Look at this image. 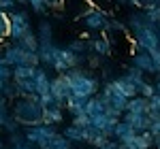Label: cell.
I'll return each instance as SVG.
<instances>
[{"label": "cell", "mask_w": 160, "mask_h": 149, "mask_svg": "<svg viewBox=\"0 0 160 149\" xmlns=\"http://www.w3.org/2000/svg\"><path fill=\"white\" fill-rule=\"evenodd\" d=\"M11 111H13V117L19 122L22 128L43 124V111H45V107L38 102L37 96H19V98H15Z\"/></svg>", "instance_id": "1"}, {"label": "cell", "mask_w": 160, "mask_h": 149, "mask_svg": "<svg viewBox=\"0 0 160 149\" xmlns=\"http://www.w3.org/2000/svg\"><path fill=\"white\" fill-rule=\"evenodd\" d=\"M64 77L68 79L71 83V89H73L75 96H81V98H92L100 92V83H98V77L92 74L90 70H83L81 66L77 68H71L66 70Z\"/></svg>", "instance_id": "2"}, {"label": "cell", "mask_w": 160, "mask_h": 149, "mask_svg": "<svg viewBox=\"0 0 160 149\" xmlns=\"http://www.w3.org/2000/svg\"><path fill=\"white\" fill-rule=\"evenodd\" d=\"M2 58L11 66H22V64H30V66H41V58L38 51H30L26 49L19 41H13L11 45L2 47Z\"/></svg>", "instance_id": "3"}, {"label": "cell", "mask_w": 160, "mask_h": 149, "mask_svg": "<svg viewBox=\"0 0 160 149\" xmlns=\"http://www.w3.org/2000/svg\"><path fill=\"white\" fill-rule=\"evenodd\" d=\"M86 60H88L86 55L75 53L68 45H64V47L58 45V49H56V58H53V68H51V70H56L58 74H64L66 70H71V68H77V66L86 64Z\"/></svg>", "instance_id": "4"}, {"label": "cell", "mask_w": 160, "mask_h": 149, "mask_svg": "<svg viewBox=\"0 0 160 149\" xmlns=\"http://www.w3.org/2000/svg\"><path fill=\"white\" fill-rule=\"evenodd\" d=\"M109 22H111L109 13L98 9V7H90L79 15V24L86 30H92V32H107Z\"/></svg>", "instance_id": "5"}, {"label": "cell", "mask_w": 160, "mask_h": 149, "mask_svg": "<svg viewBox=\"0 0 160 149\" xmlns=\"http://www.w3.org/2000/svg\"><path fill=\"white\" fill-rule=\"evenodd\" d=\"M100 94H102V98L107 102V109H109V115L113 117H120L122 119L124 111H126V104H128V98L122 96L115 87L111 85V81L105 83V87H100Z\"/></svg>", "instance_id": "6"}, {"label": "cell", "mask_w": 160, "mask_h": 149, "mask_svg": "<svg viewBox=\"0 0 160 149\" xmlns=\"http://www.w3.org/2000/svg\"><path fill=\"white\" fill-rule=\"evenodd\" d=\"M9 19H11V36H9L11 41H22L28 32H32L30 15H28V11H24L22 7L13 9V11L9 13Z\"/></svg>", "instance_id": "7"}, {"label": "cell", "mask_w": 160, "mask_h": 149, "mask_svg": "<svg viewBox=\"0 0 160 149\" xmlns=\"http://www.w3.org/2000/svg\"><path fill=\"white\" fill-rule=\"evenodd\" d=\"M132 43H135V51H154L156 47H160L158 30L154 28H143L132 34Z\"/></svg>", "instance_id": "8"}, {"label": "cell", "mask_w": 160, "mask_h": 149, "mask_svg": "<svg viewBox=\"0 0 160 149\" xmlns=\"http://www.w3.org/2000/svg\"><path fill=\"white\" fill-rule=\"evenodd\" d=\"M58 132H60L58 126H49V124H38V126H28V128H24L26 141L32 143V145H41L43 141H47L49 137L58 134Z\"/></svg>", "instance_id": "9"}, {"label": "cell", "mask_w": 160, "mask_h": 149, "mask_svg": "<svg viewBox=\"0 0 160 149\" xmlns=\"http://www.w3.org/2000/svg\"><path fill=\"white\" fill-rule=\"evenodd\" d=\"M49 92H51V96L56 98V102H58V104H62V107H66V100L73 96L71 83H68V79H66L64 74H58V77H53V79H51Z\"/></svg>", "instance_id": "10"}, {"label": "cell", "mask_w": 160, "mask_h": 149, "mask_svg": "<svg viewBox=\"0 0 160 149\" xmlns=\"http://www.w3.org/2000/svg\"><path fill=\"white\" fill-rule=\"evenodd\" d=\"M120 122V117H113L109 113H102V115H96V117H92V126L100 130L102 134H107L109 138H113V132H115V126Z\"/></svg>", "instance_id": "11"}, {"label": "cell", "mask_w": 160, "mask_h": 149, "mask_svg": "<svg viewBox=\"0 0 160 149\" xmlns=\"http://www.w3.org/2000/svg\"><path fill=\"white\" fill-rule=\"evenodd\" d=\"M126 149H152L154 147V134L152 132H137L130 138H126L122 143Z\"/></svg>", "instance_id": "12"}, {"label": "cell", "mask_w": 160, "mask_h": 149, "mask_svg": "<svg viewBox=\"0 0 160 149\" xmlns=\"http://www.w3.org/2000/svg\"><path fill=\"white\" fill-rule=\"evenodd\" d=\"M122 119H126V122L132 126L137 132H148L149 126H152L149 113H130V111H124Z\"/></svg>", "instance_id": "13"}, {"label": "cell", "mask_w": 160, "mask_h": 149, "mask_svg": "<svg viewBox=\"0 0 160 149\" xmlns=\"http://www.w3.org/2000/svg\"><path fill=\"white\" fill-rule=\"evenodd\" d=\"M130 64L137 66L139 70H143L145 74H156V66H154V60H152V53L149 51H135Z\"/></svg>", "instance_id": "14"}, {"label": "cell", "mask_w": 160, "mask_h": 149, "mask_svg": "<svg viewBox=\"0 0 160 149\" xmlns=\"http://www.w3.org/2000/svg\"><path fill=\"white\" fill-rule=\"evenodd\" d=\"M111 85L115 87L122 96H126V98H135V96H139V87L126 77V74H122V77H115V79H111Z\"/></svg>", "instance_id": "15"}, {"label": "cell", "mask_w": 160, "mask_h": 149, "mask_svg": "<svg viewBox=\"0 0 160 149\" xmlns=\"http://www.w3.org/2000/svg\"><path fill=\"white\" fill-rule=\"evenodd\" d=\"M64 111H66V107H62V104L45 107V111H43V124L60 126L62 122H64Z\"/></svg>", "instance_id": "16"}, {"label": "cell", "mask_w": 160, "mask_h": 149, "mask_svg": "<svg viewBox=\"0 0 160 149\" xmlns=\"http://www.w3.org/2000/svg\"><path fill=\"white\" fill-rule=\"evenodd\" d=\"M56 43H38V58H41V66L45 68H53V58H56Z\"/></svg>", "instance_id": "17"}, {"label": "cell", "mask_w": 160, "mask_h": 149, "mask_svg": "<svg viewBox=\"0 0 160 149\" xmlns=\"http://www.w3.org/2000/svg\"><path fill=\"white\" fill-rule=\"evenodd\" d=\"M86 113L90 117H96V115H102V113H109L107 109V102L102 98V94H96V96H92V98H88V104H86Z\"/></svg>", "instance_id": "18"}, {"label": "cell", "mask_w": 160, "mask_h": 149, "mask_svg": "<svg viewBox=\"0 0 160 149\" xmlns=\"http://www.w3.org/2000/svg\"><path fill=\"white\" fill-rule=\"evenodd\" d=\"M38 147H41V149H73V143L64 137L62 132H58V134L49 137L47 141H43Z\"/></svg>", "instance_id": "19"}, {"label": "cell", "mask_w": 160, "mask_h": 149, "mask_svg": "<svg viewBox=\"0 0 160 149\" xmlns=\"http://www.w3.org/2000/svg\"><path fill=\"white\" fill-rule=\"evenodd\" d=\"M128 30L135 34V32H139V30H143V28H148V19H145V11L143 9H137V11H132L130 15H128Z\"/></svg>", "instance_id": "20"}, {"label": "cell", "mask_w": 160, "mask_h": 149, "mask_svg": "<svg viewBox=\"0 0 160 149\" xmlns=\"http://www.w3.org/2000/svg\"><path fill=\"white\" fill-rule=\"evenodd\" d=\"M34 32L38 36V43H53V24L49 19H41Z\"/></svg>", "instance_id": "21"}, {"label": "cell", "mask_w": 160, "mask_h": 149, "mask_svg": "<svg viewBox=\"0 0 160 149\" xmlns=\"http://www.w3.org/2000/svg\"><path fill=\"white\" fill-rule=\"evenodd\" d=\"M64 137L68 138L73 145H81V143H86V137H83V128H79V126H75V124H71V126H64L60 130Z\"/></svg>", "instance_id": "22"}, {"label": "cell", "mask_w": 160, "mask_h": 149, "mask_svg": "<svg viewBox=\"0 0 160 149\" xmlns=\"http://www.w3.org/2000/svg\"><path fill=\"white\" fill-rule=\"evenodd\" d=\"M107 34V32H105ZM98 36V38H92V53H98L102 58H107L111 53V38L109 36Z\"/></svg>", "instance_id": "23"}, {"label": "cell", "mask_w": 160, "mask_h": 149, "mask_svg": "<svg viewBox=\"0 0 160 149\" xmlns=\"http://www.w3.org/2000/svg\"><path fill=\"white\" fill-rule=\"evenodd\" d=\"M86 104H88V98H81V96H71V98L66 100V111L71 113V117L75 115H81V113H86Z\"/></svg>", "instance_id": "24"}, {"label": "cell", "mask_w": 160, "mask_h": 149, "mask_svg": "<svg viewBox=\"0 0 160 149\" xmlns=\"http://www.w3.org/2000/svg\"><path fill=\"white\" fill-rule=\"evenodd\" d=\"M126 111L130 113H149V98L145 96H135V98L128 100V104H126Z\"/></svg>", "instance_id": "25"}, {"label": "cell", "mask_w": 160, "mask_h": 149, "mask_svg": "<svg viewBox=\"0 0 160 149\" xmlns=\"http://www.w3.org/2000/svg\"><path fill=\"white\" fill-rule=\"evenodd\" d=\"M132 134H137V130H135L130 124H128L126 119H120V122H118V126H115L113 138H115V141H120V143H124L126 138H130Z\"/></svg>", "instance_id": "26"}, {"label": "cell", "mask_w": 160, "mask_h": 149, "mask_svg": "<svg viewBox=\"0 0 160 149\" xmlns=\"http://www.w3.org/2000/svg\"><path fill=\"white\" fill-rule=\"evenodd\" d=\"M68 47L75 51V53H79V55H90L92 53V38H75V41H71L68 43Z\"/></svg>", "instance_id": "27"}, {"label": "cell", "mask_w": 160, "mask_h": 149, "mask_svg": "<svg viewBox=\"0 0 160 149\" xmlns=\"http://www.w3.org/2000/svg\"><path fill=\"white\" fill-rule=\"evenodd\" d=\"M9 81H13V66L0 55V94H2V89Z\"/></svg>", "instance_id": "28"}, {"label": "cell", "mask_w": 160, "mask_h": 149, "mask_svg": "<svg viewBox=\"0 0 160 149\" xmlns=\"http://www.w3.org/2000/svg\"><path fill=\"white\" fill-rule=\"evenodd\" d=\"M11 36V19H9V13L0 11V47L4 45V41Z\"/></svg>", "instance_id": "29"}, {"label": "cell", "mask_w": 160, "mask_h": 149, "mask_svg": "<svg viewBox=\"0 0 160 149\" xmlns=\"http://www.w3.org/2000/svg\"><path fill=\"white\" fill-rule=\"evenodd\" d=\"M145 11V19H148V26L158 30L160 28V7H152V9H143Z\"/></svg>", "instance_id": "30"}, {"label": "cell", "mask_w": 160, "mask_h": 149, "mask_svg": "<svg viewBox=\"0 0 160 149\" xmlns=\"http://www.w3.org/2000/svg\"><path fill=\"white\" fill-rule=\"evenodd\" d=\"M126 77H128V79H130V81H132L139 89H141V85L145 83V73H143V70H139V68H137V66H132V64H130V68L126 70Z\"/></svg>", "instance_id": "31"}, {"label": "cell", "mask_w": 160, "mask_h": 149, "mask_svg": "<svg viewBox=\"0 0 160 149\" xmlns=\"http://www.w3.org/2000/svg\"><path fill=\"white\" fill-rule=\"evenodd\" d=\"M11 117H13V111L9 109V102H7L4 96H0V128L7 124Z\"/></svg>", "instance_id": "32"}, {"label": "cell", "mask_w": 160, "mask_h": 149, "mask_svg": "<svg viewBox=\"0 0 160 149\" xmlns=\"http://www.w3.org/2000/svg\"><path fill=\"white\" fill-rule=\"evenodd\" d=\"M22 45H24L26 49H30V51H38V36H37V32L32 30V32H28L22 41H19Z\"/></svg>", "instance_id": "33"}, {"label": "cell", "mask_w": 160, "mask_h": 149, "mask_svg": "<svg viewBox=\"0 0 160 149\" xmlns=\"http://www.w3.org/2000/svg\"><path fill=\"white\" fill-rule=\"evenodd\" d=\"M102 62H105V58L98 55V53H90L88 60H86L88 68H102Z\"/></svg>", "instance_id": "34"}, {"label": "cell", "mask_w": 160, "mask_h": 149, "mask_svg": "<svg viewBox=\"0 0 160 149\" xmlns=\"http://www.w3.org/2000/svg\"><path fill=\"white\" fill-rule=\"evenodd\" d=\"M71 124L79 126V128H88V126H92V117H90L88 113H81V115H75Z\"/></svg>", "instance_id": "35"}, {"label": "cell", "mask_w": 160, "mask_h": 149, "mask_svg": "<svg viewBox=\"0 0 160 149\" xmlns=\"http://www.w3.org/2000/svg\"><path fill=\"white\" fill-rule=\"evenodd\" d=\"M126 28L128 26L120 22V19H111L109 22V28H107V34H113V32H126Z\"/></svg>", "instance_id": "36"}, {"label": "cell", "mask_w": 160, "mask_h": 149, "mask_svg": "<svg viewBox=\"0 0 160 149\" xmlns=\"http://www.w3.org/2000/svg\"><path fill=\"white\" fill-rule=\"evenodd\" d=\"M7 141L11 143V147H15V145H24V143H28V141H26V137H24V132H19V130H17V132H11Z\"/></svg>", "instance_id": "37"}, {"label": "cell", "mask_w": 160, "mask_h": 149, "mask_svg": "<svg viewBox=\"0 0 160 149\" xmlns=\"http://www.w3.org/2000/svg\"><path fill=\"white\" fill-rule=\"evenodd\" d=\"M139 94H141V96H145V98H152V96L156 94V83L145 81V83L141 85V89H139Z\"/></svg>", "instance_id": "38"}, {"label": "cell", "mask_w": 160, "mask_h": 149, "mask_svg": "<svg viewBox=\"0 0 160 149\" xmlns=\"http://www.w3.org/2000/svg\"><path fill=\"white\" fill-rule=\"evenodd\" d=\"M158 113H160V94L156 92L149 98V115H158Z\"/></svg>", "instance_id": "39"}, {"label": "cell", "mask_w": 160, "mask_h": 149, "mask_svg": "<svg viewBox=\"0 0 160 149\" xmlns=\"http://www.w3.org/2000/svg\"><path fill=\"white\" fill-rule=\"evenodd\" d=\"M19 128H22V126H19V122H17V119H15V117H11V119H9V122H7V124L2 126V130H4V132H7V134H11V132H17V130H19Z\"/></svg>", "instance_id": "40"}, {"label": "cell", "mask_w": 160, "mask_h": 149, "mask_svg": "<svg viewBox=\"0 0 160 149\" xmlns=\"http://www.w3.org/2000/svg\"><path fill=\"white\" fill-rule=\"evenodd\" d=\"M0 9L11 13L13 9H17V0H0Z\"/></svg>", "instance_id": "41"}, {"label": "cell", "mask_w": 160, "mask_h": 149, "mask_svg": "<svg viewBox=\"0 0 160 149\" xmlns=\"http://www.w3.org/2000/svg\"><path fill=\"white\" fill-rule=\"evenodd\" d=\"M45 2H47V9H49V11H60L66 0H45Z\"/></svg>", "instance_id": "42"}, {"label": "cell", "mask_w": 160, "mask_h": 149, "mask_svg": "<svg viewBox=\"0 0 160 149\" xmlns=\"http://www.w3.org/2000/svg\"><path fill=\"white\" fill-rule=\"evenodd\" d=\"M152 53V60H154V66H156V74H160V47H156Z\"/></svg>", "instance_id": "43"}, {"label": "cell", "mask_w": 160, "mask_h": 149, "mask_svg": "<svg viewBox=\"0 0 160 149\" xmlns=\"http://www.w3.org/2000/svg\"><path fill=\"white\" fill-rule=\"evenodd\" d=\"M152 7H160V0H141V9H152Z\"/></svg>", "instance_id": "44"}, {"label": "cell", "mask_w": 160, "mask_h": 149, "mask_svg": "<svg viewBox=\"0 0 160 149\" xmlns=\"http://www.w3.org/2000/svg\"><path fill=\"white\" fill-rule=\"evenodd\" d=\"M11 149H41L38 145H32V143H24V145H15Z\"/></svg>", "instance_id": "45"}, {"label": "cell", "mask_w": 160, "mask_h": 149, "mask_svg": "<svg viewBox=\"0 0 160 149\" xmlns=\"http://www.w3.org/2000/svg\"><path fill=\"white\" fill-rule=\"evenodd\" d=\"M126 4H130L135 9H141V0H126Z\"/></svg>", "instance_id": "46"}, {"label": "cell", "mask_w": 160, "mask_h": 149, "mask_svg": "<svg viewBox=\"0 0 160 149\" xmlns=\"http://www.w3.org/2000/svg\"><path fill=\"white\" fill-rule=\"evenodd\" d=\"M154 147L160 149V137H158V138H154Z\"/></svg>", "instance_id": "47"}, {"label": "cell", "mask_w": 160, "mask_h": 149, "mask_svg": "<svg viewBox=\"0 0 160 149\" xmlns=\"http://www.w3.org/2000/svg\"><path fill=\"white\" fill-rule=\"evenodd\" d=\"M156 92L160 94V77H158V81H156Z\"/></svg>", "instance_id": "48"}, {"label": "cell", "mask_w": 160, "mask_h": 149, "mask_svg": "<svg viewBox=\"0 0 160 149\" xmlns=\"http://www.w3.org/2000/svg\"><path fill=\"white\" fill-rule=\"evenodd\" d=\"M115 2H120V4H126V0H115Z\"/></svg>", "instance_id": "49"}, {"label": "cell", "mask_w": 160, "mask_h": 149, "mask_svg": "<svg viewBox=\"0 0 160 149\" xmlns=\"http://www.w3.org/2000/svg\"><path fill=\"white\" fill-rule=\"evenodd\" d=\"M73 149H81V147H75V145H73Z\"/></svg>", "instance_id": "50"}, {"label": "cell", "mask_w": 160, "mask_h": 149, "mask_svg": "<svg viewBox=\"0 0 160 149\" xmlns=\"http://www.w3.org/2000/svg\"><path fill=\"white\" fill-rule=\"evenodd\" d=\"M158 38H160V28H158Z\"/></svg>", "instance_id": "51"}, {"label": "cell", "mask_w": 160, "mask_h": 149, "mask_svg": "<svg viewBox=\"0 0 160 149\" xmlns=\"http://www.w3.org/2000/svg\"><path fill=\"white\" fill-rule=\"evenodd\" d=\"M0 149H2V141H0Z\"/></svg>", "instance_id": "52"}, {"label": "cell", "mask_w": 160, "mask_h": 149, "mask_svg": "<svg viewBox=\"0 0 160 149\" xmlns=\"http://www.w3.org/2000/svg\"><path fill=\"white\" fill-rule=\"evenodd\" d=\"M0 132H2V128H0Z\"/></svg>", "instance_id": "53"}, {"label": "cell", "mask_w": 160, "mask_h": 149, "mask_svg": "<svg viewBox=\"0 0 160 149\" xmlns=\"http://www.w3.org/2000/svg\"><path fill=\"white\" fill-rule=\"evenodd\" d=\"M2 149H7V147H2Z\"/></svg>", "instance_id": "54"}, {"label": "cell", "mask_w": 160, "mask_h": 149, "mask_svg": "<svg viewBox=\"0 0 160 149\" xmlns=\"http://www.w3.org/2000/svg\"><path fill=\"white\" fill-rule=\"evenodd\" d=\"M0 11H2V9H0Z\"/></svg>", "instance_id": "55"}, {"label": "cell", "mask_w": 160, "mask_h": 149, "mask_svg": "<svg viewBox=\"0 0 160 149\" xmlns=\"http://www.w3.org/2000/svg\"><path fill=\"white\" fill-rule=\"evenodd\" d=\"M100 149H102V147H100Z\"/></svg>", "instance_id": "56"}]
</instances>
